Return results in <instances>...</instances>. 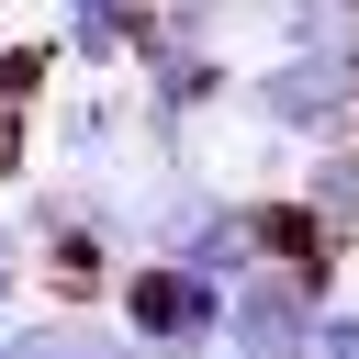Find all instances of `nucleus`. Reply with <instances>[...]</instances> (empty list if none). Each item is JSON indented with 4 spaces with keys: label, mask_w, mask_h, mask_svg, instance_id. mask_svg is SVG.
Returning <instances> with one entry per match:
<instances>
[{
    "label": "nucleus",
    "mask_w": 359,
    "mask_h": 359,
    "mask_svg": "<svg viewBox=\"0 0 359 359\" xmlns=\"http://www.w3.org/2000/svg\"><path fill=\"white\" fill-rule=\"evenodd\" d=\"M247 123L280 146H337L359 123V56H303L280 45L269 67H247Z\"/></svg>",
    "instance_id": "1"
},
{
    "label": "nucleus",
    "mask_w": 359,
    "mask_h": 359,
    "mask_svg": "<svg viewBox=\"0 0 359 359\" xmlns=\"http://www.w3.org/2000/svg\"><path fill=\"white\" fill-rule=\"evenodd\" d=\"M123 337H157V348L224 337V280H202L191 258H135L123 269Z\"/></svg>",
    "instance_id": "2"
},
{
    "label": "nucleus",
    "mask_w": 359,
    "mask_h": 359,
    "mask_svg": "<svg viewBox=\"0 0 359 359\" xmlns=\"http://www.w3.org/2000/svg\"><path fill=\"white\" fill-rule=\"evenodd\" d=\"M314 280L292 269H247L224 292V359H314Z\"/></svg>",
    "instance_id": "3"
},
{
    "label": "nucleus",
    "mask_w": 359,
    "mask_h": 359,
    "mask_svg": "<svg viewBox=\"0 0 359 359\" xmlns=\"http://www.w3.org/2000/svg\"><path fill=\"white\" fill-rule=\"evenodd\" d=\"M146 22H157V0H67V11H56V45L90 56V67H112V56L146 45Z\"/></svg>",
    "instance_id": "4"
},
{
    "label": "nucleus",
    "mask_w": 359,
    "mask_h": 359,
    "mask_svg": "<svg viewBox=\"0 0 359 359\" xmlns=\"http://www.w3.org/2000/svg\"><path fill=\"white\" fill-rule=\"evenodd\" d=\"M56 157L90 168V180H112V168H123V101H112V90H79V101L56 112Z\"/></svg>",
    "instance_id": "5"
},
{
    "label": "nucleus",
    "mask_w": 359,
    "mask_h": 359,
    "mask_svg": "<svg viewBox=\"0 0 359 359\" xmlns=\"http://www.w3.org/2000/svg\"><path fill=\"white\" fill-rule=\"evenodd\" d=\"M280 45H303V56H359V0H280Z\"/></svg>",
    "instance_id": "6"
},
{
    "label": "nucleus",
    "mask_w": 359,
    "mask_h": 359,
    "mask_svg": "<svg viewBox=\"0 0 359 359\" xmlns=\"http://www.w3.org/2000/svg\"><path fill=\"white\" fill-rule=\"evenodd\" d=\"M303 202L337 224V236H359V146L337 135V146H314V180H303Z\"/></svg>",
    "instance_id": "7"
},
{
    "label": "nucleus",
    "mask_w": 359,
    "mask_h": 359,
    "mask_svg": "<svg viewBox=\"0 0 359 359\" xmlns=\"http://www.w3.org/2000/svg\"><path fill=\"white\" fill-rule=\"evenodd\" d=\"M314 359H359V303H325L314 314Z\"/></svg>",
    "instance_id": "8"
},
{
    "label": "nucleus",
    "mask_w": 359,
    "mask_h": 359,
    "mask_svg": "<svg viewBox=\"0 0 359 359\" xmlns=\"http://www.w3.org/2000/svg\"><path fill=\"white\" fill-rule=\"evenodd\" d=\"M0 359H56V337L45 325H0Z\"/></svg>",
    "instance_id": "9"
},
{
    "label": "nucleus",
    "mask_w": 359,
    "mask_h": 359,
    "mask_svg": "<svg viewBox=\"0 0 359 359\" xmlns=\"http://www.w3.org/2000/svg\"><path fill=\"white\" fill-rule=\"evenodd\" d=\"M22 303V236H0V314Z\"/></svg>",
    "instance_id": "10"
}]
</instances>
